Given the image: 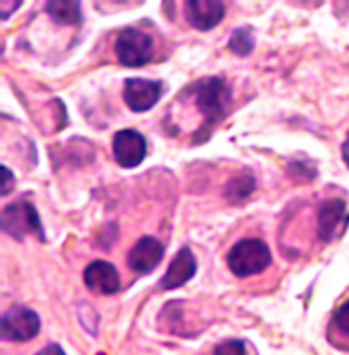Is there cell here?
I'll return each instance as SVG.
<instances>
[{
  "instance_id": "d6986e66",
  "label": "cell",
  "mask_w": 349,
  "mask_h": 355,
  "mask_svg": "<svg viewBox=\"0 0 349 355\" xmlns=\"http://www.w3.org/2000/svg\"><path fill=\"white\" fill-rule=\"evenodd\" d=\"M36 355H66L62 352V347L60 345H56V343H50V345H46L44 349H40Z\"/></svg>"
},
{
  "instance_id": "7a4b0ae2",
  "label": "cell",
  "mask_w": 349,
  "mask_h": 355,
  "mask_svg": "<svg viewBox=\"0 0 349 355\" xmlns=\"http://www.w3.org/2000/svg\"><path fill=\"white\" fill-rule=\"evenodd\" d=\"M228 268L238 277L262 274L271 263L270 245L259 238H244L228 252Z\"/></svg>"
},
{
  "instance_id": "5b68a950",
  "label": "cell",
  "mask_w": 349,
  "mask_h": 355,
  "mask_svg": "<svg viewBox=\"0 0 349 355\" xmlns=\"http://www.w3.org/2000/svg\"><path fill=\"white\" fill-rule=\"evenodd\" d=\"M38 331H40V318L28 307L15 306L2 315V338L6 341L24 343L36 338Z\"/></svg>"
},
{
  "instance_id": "ac0fdd59",
  "label": "cell",
  "mask_w": 349,
  "mask_h": 355,
  "mask_svg": "<svg viewBox=\"0 0 349 355\" xmlns=\"http://www.w3.org/2000/svg\"><path fill=\"white\" fill-rule=\"evenodd\" d=\"M0 172H2V196H8L15 186V174L6 166H0Z\"/></svg>"
},
{
  "instance_id": "e0dca14e",
  "label": "cell",
  "mask_w": 349,
  "mask_h": 355,
  "mask_svg": "<svg viewBox=\"0 0 349 355\" xmlns=\"http://www.w3.org/2000/svg\"><path fill=\"white\" fill-rule=\"evenodd\" d=\"M214 355H246V343L241 339H228L216 345Z\"/></svg>"
},
{
  "instance_id": "4fadbf2b",
  "label": "cell",
  "mask_w": 349,
  "mask_h": 355,
  "mask_svg": "<svg viewBox=\"0 0 349 355\" xmlns=\"http://www.w3.org/2000/svg\"><path fill=\"white\" fill-rule=\"evenodd\" d=\"M46 12L56 24H80L82 8L78 2H46Z\"/></svg>"
},
{
  "instance_id": "30bf717a",
  "label": "cell",
  "mask_w": 349,
  "mask_h": 355,
  "mask_svg": "<svg viewBox=\"0 0 349 355\" xmlns=\"http://www.w3.org/2000/svg\"><path fill=\"white\" fill-rule=\"evenodd\" d=\"M162 258H164V243L152 236H144L128 252V266L136 274H150L152 270L158 268Z\"/></svg>"
},
{
  "instance_id": "8992f818",
  "label": "cell",
  "mask_w": 349,
  "mask_h": 355,
  "mask_svg": "<svg viewBox=\"0 0 349 355\" xmlns=\"http://www.w3.org/2000/svg\"><path fill=\"white\" fill-rule=\"evenodd\" d=\"M349 214L343 200H325L318 210V238L321 242L337 240L348 226Z\"/></svg>"
},
{
  "instance_id": "7c38bea8",
  "label": "cell",
  "mask_w": 349,
  "mask_h": 355,
  "mask_svg": "<svg viewBox=\"0 0 349 355\" xmlns=\"http://www.w3.org/2000/svg\"><path fill=\"white\" fill-rule=\"evenodd\" d=\"M196 270H198V263H196L191 250L190 248H182L176 254V258L172 259V263L168 266L166 274L160 282V288L162 290H176V288L184 286L186 282H190L196 275Z\"/></svg>"
},
{
  "instance_id": "2e32d148",
  "label": "cell",
  "mask_w": 349,
  "mask_h": 355,
  "mask_svg": "<svg viewBox=\"0 0 349 355\" xmlns=\"http://www.w3.org/2000/svg\"><path fill=\"white\" fill-rule=\"evenodd\" d=\"M335 331L343 338H349V300L343 302L341 306L335 309L334 318H332Z\"/></svg>"
},
{
  "instance_id": "9c48e42d",
  "label": "cell",
  "mask_w": 349,
  "mask_h": 355,
  "mask_svg": "<svg viewBox=\"0 0 349 355\" xmlns=\"http://www.w3.org/2000/svg\"><path fill=\"white\" fill-rule=\"evenodd\" d=\"M84 284L98 295H114L120 291V274L108 261L94 259L84 270Z\"/></svg>"
},
{
  "instance_id": "277c9868",
  "label": "cell",
  "mask_w": 349,
  "mask_h": 355,
  "mask_svg": "<svg viewBox=\"0 0 349 355\" xmlns=\"http://www.w3.org/2000/svg\"><path fill=\"white\" fill-rule=\"evenodd\" d=\"M114 52L118 62L126 68H140L146 66L154 56V42L152 38L138 28H126L118 34Z\"/></svg>"
},
{
  "instance_id": "5bb4252c",
  "label": "cell",
  "mask_w": 349,
  "mask_h": 355,
  "mask_svg": "<svg viewBox=\"0 0 349 355\" xmlns=\"http://www.w3.org/2000/svg\"><path fill=\"white\" fill-rule=\"evenodd\" d=\"M255 188V180L252 176H239L234 178L225 190V196L232 200V202H239V200H246L248 196L252 194V190Z\"/></svg>"
},
{
  "instance_id": "8fae6325",
  "label": "cell",
  "mask_w": 349,
  "mask_h": 355,
  "mask_svg": "<svg viewBox=\"0 0 349 355\" xmlns=\"http://www.w3.org/2000/svg\"><path fill=\"white\" fill-rule=\"evenodd\" d=\"M184 12H186V20L194 28L212 31L214 26H218L222 22L225 6H223V2H218V0H191V2H186Z\"/></svg>"
},
{
  "instance_id": "9a60e30c",
  "label": "cell",
  "mask_w": 349,
  "mask_h": 355,
  "mask_svg": "<svg viewBox=\"0 0 349 355\" xmlns=\"http://www.w3.org/2000/svg\"><path fill=\"white\" fill-rule=\"evenodd\" d=\"M254 34L250 28H239L236 33L232 34V40H230V50L234 54L239 56H248L252 49H254Z\"/></svg>"
},
{
  "instance_id": "52a82bcc",
  "label": "cell",
  "mask_w": 349,
  "mask_h": 355,
  "mask_svg": "<svg viewBox=\"0 0 349 355\" xmlns=\"http://www.w3.org/2000/svg\"><path fill=\"white\" fill-rule=\"evenodd\" d=\"M112 152L122 168H136L146 158L148 144L140 132L120 130V132H116V136L112 140Z\"/></svg>"
},
{
  "instance_id": "3957f363",
  "label": "cell",
  "mask_w": 349,
  "mask_h": 355,
  "mask_svg": "<svg viewBox=\"0 0 349 355\" xmlns=\"http://www.w3.org/2000/svg\"><path fill=\"white\" fill-rule=\"evenodd\" d=\"M2 226H4V232L10 234L16 240H22L26 234H36L40 242L46 240L42 222L38 218V211L28 202V198H20L18 202L4 208Z\"/></svg>"
},
{
  "instance_id": "ffe728a7",
  "label": "cell",
  "mask_w": 349,
  "mask_h": 355,
  "mask_svg": "<svg viewBox=\"0 0 349 355\" xmlns=\"http://www.w3.org/2000/svg\"><path fill=\"white\" fill-rule=\"evenodd\" d=\"M341 156H343L346 166L349 168V134H348V138H346V142H343V146H341Z\"/></svg>"
},
{
  "instance_id": "ba28073f",
  "label": "cell",
  "mask_w": 349,
  "mask_h": 355,
  "mask_svg": "<svg viewBox=\"0 0 349 355\" xmlns=\"http://www.w3.org/2000/svg\"><path fill=\"white\" fill-rule=\"evenodd\" d=\"M124 102L134 112H146L154 108L162 98V82L144 80V78H130L124 82Z\"/></svg>"
},
{
  "instance_id": "6da1fadb",
  "label": "cell",
  "mask_w": 349,
  "mask_h": 355,
  "mask_svg": "<svg viewBox=\"0 0 349 355\" xmlns=\"http://www.w3.org/2000/svg\"><path fill=\"white\" fill-rule=\"evenodd\" d=\"M188 92L194 96L198 110L206 118L200 132H204V130L210 132L218 122H222L225 118V114L230 110V102H232V90L223 78L220 76L204 78V80L191 84Z\"/></svg>"
}]
</instances>
